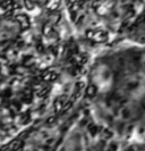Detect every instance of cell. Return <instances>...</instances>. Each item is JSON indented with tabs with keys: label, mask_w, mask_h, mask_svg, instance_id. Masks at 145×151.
Wrapping results in <instances>:
<instances>
[]
</instances>
